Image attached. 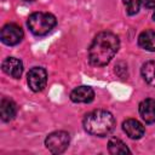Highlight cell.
Returning <instances> with one entry per match:
<instances>
[{"label":"cell","instance_id":"4fadbf2b","mask_svg":"<svg viewBox=\"0 0 155 155\" xmlns=\"http://www.w3.org/2000/svg\"><path fill=\"white\" fill-rule=\"evenodd\" d=\"M142 76L145 80V82L153 87H155V62L154 61H149L145 62L142 65L140 69Z\"/></svg>","mask_w":155,"mask_h":155},{"label":"cell","instance_id":"8fae6325","mask_svg":"<svg viewBox=\"0 0 155 155\" xmlns=\"http://www.w3.org/2000/svg\"><path fill=\"white\" fill-rule=\"evenodd\" d=\"M17 114V105L13 101L4 97L0 102V116L2 121H11Z\"/></svg>","mask_w":155,"mask_h":155},{"label":"cell","instance_id":"9c48e42d","mask_svg":"<svg viewBox=\"0 0 155 155\" xmlns=\"http://www.w3.org/2000/svg\"><path fill=\"white\" fill-rule=\"evenodd\" d=\"M122 130L132 139H139V138H142L143 134H144V132H145L144 126L138 120H134V119H127L126 121H124Z\"/></svg>","mask_w":155,"mask_h":155},{"label":"cell","instance_id":"e0dca14e","mask_svg":"<svg viewBox=\"0 0 155 155\" xmlns=\"http://www.w3.org/2000/svg\"><path fill=\"white\" fill-rule=\"evenodd\" d=\"M24 1H34V0H24Z\"/></svg>","mask_w":155,"mask_h":155},{"label":"cell","instance_id":"8992f818","mask_svg":"<svg viewBox=\"0 0 155 155\" xmlns=\"http://www.w3.org/2000/svg\"><path fill=\"white\" fill-rule=\"evenodd\" d=\"M27 78H28V85L31 91L40 92L45 88L46 82H47V73L44 68H40V67L31 68Z\"/></svg>","mask_w":155,"mask_h":155},{"label":"cell","instance_id":"9a60e30c","mask_svg":"<svg viewBox=\"0 0 155 155\" xmlns=\"http://www.w3.org/2000/svg\"><path fill=\"white\" fill-rule=\"evenodd\" d=\"M122 1L125 4L126 11L130 16H133L139 11V6H140L142 0H122Z\"/></svg>","mask_w":155,"mask_h":155},{"label":"cell","instance_id":"3957f363","mask_svg":"<svg viewBox=\"0 0 155 155\" xmlns=\"http://www.w3.org/2000/svg\"><path fill=\"white\" fill-rule=\"evenodd\" d=\"M28 28L36 36L48 34L56 25V17L48 12H35L28 18Z\"/></svg>","mask_w":155,"mask_h":155},{"label":"cell","instance_id":"5b68a950","mask_svg":"<svg viewBox=\"0 0 155 155\" xmlns=\"http://www.w3.org/2000/svg\"><path fill=\"white\" fill-rule=\"evenodd\" d=\"M0 38H1V41L5 45L13 46V45H17V44H19L22 41L23 30H22V28L19 25H17L15 23H8V24L2 27Z\"/></svg>","mask_w":155,"mask_h":155},{"label":"cell","instance_id":"52a82bcc","mask_svg":"<svg viewBox=\"0 0 155 155\" xmlns=\"http://www.w3.org/2000/svg\"><path fill=\"white\" fill-rule=\"evenodd\" d=\"M2 70L10 75L13 79H19L22 73H23V63L15 58V57H8L2 62Z\"/></svg>","mask_w":155,"mask_h":155},{"label":"cell","instance_id":"2e32d148","mask_svg":"<svg viewBox=\"0 0 155 155\" xmlns=\"http://www.w3.org/2000/svg\"><path fill=\"white\" fill-rule=\"evenodd\" d=\"M142 4L144 7L147 8H151L154 10V15H153V19L155 21V0H142Z\"/></svg>","mask_w":155,"mask_h":155},{"label":"cell","instance_id":"277c9868","mask_svg":"<svg viewBox=\"0 0 155 155\" xmlns=\"http://www.w3.org/2000/svg\"><path fill=\"white\" fill-rule=\"evenodd\" d=\"M70 142V136L65 131H56L50 133L45 139L46 148L52 154H62L65 151Z\"/></svg>","mask_w":155,"mask_h":155},{"label":"cell","instance_id":"6da1fadb","mask_svg":"<svg viewBox=\"0 0 155 155\" xmlns=\"http://www.w3.org/2000/svg\"><path fill=\"white\" fill-rule=\"evenodd\" d=\"M120 47L119 38L110 31L97 34L88 48V61L93 67L107 65L116 54Z\"/></svg>","mask_w":155,"mask_h":155},{"label":"cell","instance_id":"5bb4252c","mask_svg":"<svg viewBox=\"0 0 155 155\" xmlns=\"http://www.w3.org/2000/svg\"><path fill=\"white\" fill-rule=\"evenodd\" d=\"M108 150L110 154L116 155V154H127L130 153V149L126 147V144L119 139V138H111L108 143Z\"/></svg>","mask_w":155,"mask_h":155},{"label":"cell","instance_id":"7a4b0ae2","mask_svg":"<svg viewBox=\"0 0 155 155\" xmlns=\"http://www.w3.org/2000/svg\"><path fill=\"white\" fill-rule=\"evenodd\" d=\"M115 127V119L111 113L107 110H93L84 119V128L87 133L97 137L109 134Z\"/></svg>","mask_w":155,"mask_h":155},{"label":"cell","instance_id":"30bf717a","mask_svg":"<svg viewBox=\"0 0 155 155\" xmlns=\"http://www.w3.org/2000/svg\"><path fill=\"white\" fill-rule=\"evenodd\" d=\"M139 114L147 124L155 122V99L145 98L139 104Z\"/></svg>","mask_w":155,"mask_h":155},{"label":"cell","instance_id":"ba28073f","mask_svg":"<svg viewBox=\"0 0 155 155\" xmlns=\"http://www.w3.org/2000/svg\"><path fill=\"white\" fill-rule=\"evenodd\" d=\"M94 98V91L90 86H79L70 93V99L74 103H90Z\"/></svg>","mask_w":155,"mask_h":155},{"label":"cell","instance_id":"7c38bea8","mask_svg":"<svg viewBox=\"0 0 155 155\" xmlns=\"http://www.w3.org/2000/svg\"><path fill=\"white\" fill-rule=\"evenodd\" d=\"M138 44L147 51H155V31L150 29L142 31L138 38Z\"/></svg>","mask_w":155,"mask_h":155}]
</instances>
